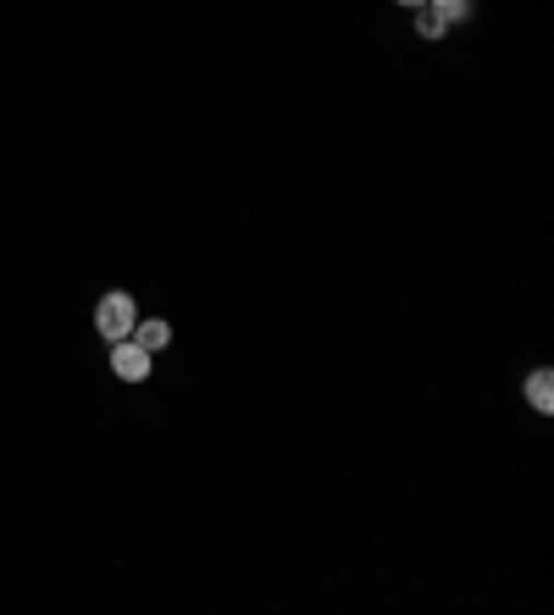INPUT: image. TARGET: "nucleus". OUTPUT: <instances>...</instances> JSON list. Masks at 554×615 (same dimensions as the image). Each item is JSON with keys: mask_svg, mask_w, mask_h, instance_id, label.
Instances as JSON below:
<instances>
[{"mask_svg": "<svg viewBox=\"0 0 554 615\" xmlns=\"http://www.w3.org/2000/svg\"><path fill=\"white\" fill-rule=\"evenodd\" d=\"M427 7L454 28V23H472V12H477V0H427Z\"/></svg>", "mask_w": 554, "mask_h": 615, "instance_id": "5", "label": "nucleus"}, {"mask_svg": "<svg viewBox=\"0 0 554 615\" xmlns=\"http://www.w3.org/2000/svg\"><path fill=\"white\" fill-rule=\"evenodd\" d=\"M416 34H422V39H438V34H449V23H443L432 7H416Z\"/></svg>", "mask_w": 554, "mask_h": 615, "instance_id": "6", "label": "nucleus"}, {"mask_svg": "<svg viewBox=\"0 0 554 615\" xmlns=\"http://www.w3.org/2000/svg\"><path fill=\"white\" fill-rule=\"evenodd\" d=\"M527 399H532V410L549 416V410H554V378H549V372H532V378H527Z\"/></svg>", "mask_w": 554, "mask_h": 615, "instance_id": "4", "label": "nucleus"}, {"mask_svg": "<svg viewBox=\"0 0 554 615\" xmlns=\"http://www.w3.org/2000/svg\"><path fill=\"white\" fill-rule=\"evenodd\" d=\"M139 349H150V356H161V349L172 344V327L166 322H134V333H128Z\"/></svg>", "mask_w": 554, "mask_h": 615, "instance_id": "3", "label": "nucleus"}, {"mask_svg": "<svg viewBox=\"0 0 554 615\" xmlns=\"http://www.w3.org/2000/svg\"><path fill=\"white\" fill-rule=\"evenodd\" d=\"M400 7H411V12H416V7H427V0H400Z\"/></svg>", "mask_w": 554, "mask_h": 615, "instance_id": "7", "label": "nucleus"}, {"mask_svg": "<svg viewBox=\"0 0 554 615\" xmlns=\"http://www.w3.org/2000/svg\"><path fill=\"white\" fill-rule=\"evenodd\" d=\"M112 372H117L123 383H145V378H150V349H139L134 338H117V344H112Z\"/></svg>", "mask_w": 554, "mask_h": 615, "instance_id": "2", "label": "nucleus"}, {"mask_svg": "<svg viewBox=\"0 0 554 615\" xmlns=\"http://www.w3.org/2000/svg\"><path fill=\"white\" fill-rule=\"evenodd\" d=\"M134 322H139V305H134V294H123V289H112V294H101V305H95V327H101V338H128L134 333Z\"/></svg>", "mask_w": 554, "mask_h": 615, "instance_id": "1", "label": "nucleus"}]
</instances>
